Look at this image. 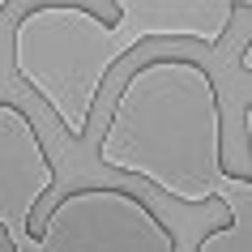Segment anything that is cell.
<instances>
[{
	"label": "cell",
	"instance_id": "2",
	"mask_svg": "<svg viewBox=\"0 0 252 252\" xmlns=\"http://www.w3.org/2000/svg\"><path fill=\"white\" fill-rule=\"evenodd\" d=\"M98 162L180 205L222 201L226 184H252L248 171L222 162V98L188 56H154L128 73L107 116Z\"/></svg>",
	"mask_w": 252,
	"mask_h": 252
},
{
	"label": "cell",
	"instance_id": "4",
	"mask_svg": "<svg viewBox=\"0 0 252 252\" xmlns=\"http://www.w3.org/2000/svg\"><path fill=\"white\" fill-rule=\"evenodd\" d=\"M56 184V167L43 150L34 120L17 103L0 98V231L9 235V252L30 248V218Z\"/></svg>",
	"mask_w": 252,
	"mask_h": 252
},
{
	"label": "cell",
	"instance_id": "6",
	"mask_svg": "<svg viewBox=\"0 0 252 252\" xmlns=\"http://www.w3.org/2000/svg\"><path fill=\"white\" fill-rule=\"evenodd\" d=\"M4 9H9V4H0V13H4Z\"/></svg>",
	"mask_w": 252,
	"mask_h": 252
},
{
	"label": "cell",
	"instance_id": "1",
	"mask_svg": "<svg viewBox=\"0 0 252 252\" xmlns=\"http://www.w3.org/2000/svg\"><path fill=\"white\" fill-rule=\"evenodd\" d=\"M116 26L90 4H26L13 26V73L52 107L68 141L90 128L111 68L141 39H197L218 47L239 4L231 0H111Z\"/></svg>",
	"mask_w": 252,
	"mask_h": 252
},
{
	"label": "cell",
	"instance_id": "3",
	"mask_svg": "<svg viewBox=\"0 0 252 252\" xmlns=\"http://www.w3.org/2000/svg\"><path fill=\"white\" fill-rule=\"evenodd\" d=\"M30 252H175V235L124 188H81L56 201Z\"/></svg>",
	"mask_w": 252,
	"mask_h": 252
},
{
	"label": "cell",
	"instance_id": "5",
	"mask_svg": "<svg viewBox=\"0 0 252 252\" xmlns=\"http://www.w3.org/2000/svg\"><path fill=\"white\" fill-rule=\"evenodd\" d=\"M244 188L252 184H239L235 192H226V210H231V218H226V226H218V231H210V235L197 244V252H252V218H248V197H244Z\"/></svg>",
	"mask_w": 252,
	"mask_h": 252
}]
</instances>
